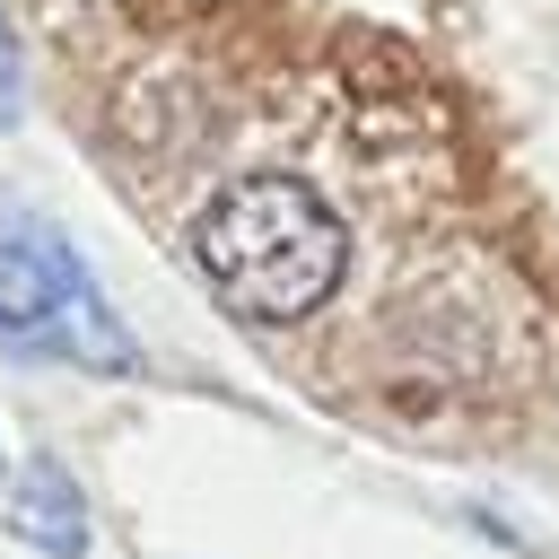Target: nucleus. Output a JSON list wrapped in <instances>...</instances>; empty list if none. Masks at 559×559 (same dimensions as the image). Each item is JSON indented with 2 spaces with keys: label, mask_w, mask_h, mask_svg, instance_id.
Returning a JSON list of instances; mask_svg holds the SVG:
<instances>
[{
  "label": "nucleus",
  "mask_w": 559,
  "mask_h": 559,
  "mask_svg": "<svg viewBox=\"0 0 559 559\" xmlns=\"http://www.w3.org/2000/svg\"><path fill=\"white\" fill-rule=\"evenodd\" d=\"M192 271L210 280V297L236 323H306L341 271H349V227L297 183V175H245L227 192H210V210L192 218Z\"/></svg>",
  "instance_id": "obj_1"
},
{
  "label": "nucleus",
  "mask_w": 559,
  "mask_h": 559,
  "mask_svg": "<svg viewBox=\"0 0 559 559\" xmlns=\"http://www.w3.org/2000/svg\"><path fill=\"white\" fill-rule=\"evenodd\" d=\"M0 323L52 349H79L87 367H131L122 323L105 314L87 262L44 227V218H9L0 227Z\"/></svg>",
  "instance_id": "obj_2"
},
{
  "label": "nucleus",
  "mask_w": 559,
  "mask_h": 559,
  "mask_svg": "<svg viewBox=\"0 0 559 559\" xmlns=\"http://www.w3.org/2000/svg\"><path fill=\"white\" fill-rule=\"evenodd\" d=\"M9 533L35 542L44 559H79V550H87V507H79V489L61 480V463H26V472H17V489H9Z\"/></svg>",
  "instance_id": "obj_3"
},
{
  "label": "nucleus",
  "mask_w": 559,
  "mask_h": 559,
  "mask_svg": "<svg viewBox=\"0 0 559 559\" xmlns=\"http://www.w3.org/2000/svg\"><path fill=\"white\" fill-rule=\"evenodd\" d=\"M17 114H26V79H17V44L0 26V122H17Z\"/></svg>",
  "instance_id": "obj_4"
}]
</instances>
